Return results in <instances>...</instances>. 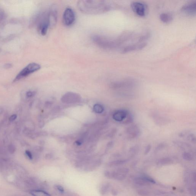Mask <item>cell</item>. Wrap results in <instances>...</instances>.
Returning <instances> with one entry per match:
<instances>
[{
    "instance_id": "obj_1",
    "label": "cell",
    "mask_w": 196,
    "mask_h": 196,
    "mask_svg": "<svg viewBox=\"0 0 196 196\" xmlns=\"http://www.w3.org/2000/svg\"><path fill=\"white\" fill-rule=\"evenodd\" d=\"M77 6L81 12L88 14H102L111 10L114 7L110 2L101 0L80 1Z\"/></svg>"
},
{
    "instance_id": "obj_2",
    "label": "cell",
    "mask_w": 196,
    "mask_h": 196,
    "mask_svg": "<svg viewBox=\"0 0 196 196\" xmlns=\"http://www.w3.org/2000/svg\"><path fill=\"white\" fill-rule=\"evenodd\" d=\"M92 40L93 42L99 47L106 49L113 48L120 44L119 41L112 40L99 35L93 36Z\"/></svg>"
},
{
    "instance_id": "obj_3",
    "label": "cell",
    "mask_w": 196,
    "mask_h": 196,
    "mask_svg": "<svg viewBox=\"0 0 196 196\" xmlns=\"http://www.w3.org/2000/svg\"><path fill=\"white\" fill-rule=\"evenodd\" d=\"M129 172V169L128 168L122 167L118 168L115 171H106L105 172L104 175L106 177L108 178L122 181L125 179Z\"/></svg>"
},
{
    "instance_id": "obj_4",
    "label": "cell",
    "mask_w": 196,
    "mask_h": 196,
    "mask_svg": "<svg viewBox=\"0 0 196 196\" xmlns=\"http://www.w3.org/2000/svg\"><path fill=\"white\" fill-rule=\"evenodd\" d=\"M41 67L40 65L38 64L35 63L29 64L18 74L14 81L15 82L17 81L27 77L30 74L40 70Z\"/></svg>"
},
{
    "instance_id": "obj_5",
    "label": "cell",
    "mask_w": 196,
    "mask_h": 196,
    "mask_svg": "<svg viewBox=\"0 0 196 196\" xmlns=\"http://www.w3.org/2000/svg\"><path fill=\"white\" fill-rule=\"evenodd\" d=\"M75 19L74 12L72 8L67 7L64 12L63 15V22L66 26L70 27L72 25Z\"/></svg>"
},
{
    "instance_id": "obj_6",
    "label": "cell",
    "mask_w": 196,
    "mask_h": 196,
    "mask_svg": "<svg viewBox=\"0 0 196 196\" xmlns=\"http://www.w3.org/2000/svg\"><path fill=\"white\" fill-rule=\"evenodd\" d=\"M131 7L133 11L140 16H144L147 13V5L141 2H133L131 4Z\"/></svg>"
},
{
    "instance_id": "obj_7",
    "label": "cell",
    "mask_w": 196,
    "mask_h": 196,
    "mask_svg": "<svg viewBox=\"0 0 196 196\" xmlns=\"http://www.w3.org/2000/svg\"><path fill=\"white\" fill-rule=\"evenodd\" d=\"M47 15L49 27L53 28L56 25L57 22V8L56 5H53L50 7Z\"/></svg>"
},
{
    "instance_id": "obj_8",
    "label": "cell",
    "mask_w": 196,
    "mask_h": 196,
    "mask_svg": "<svg viewBox=\"0 0 196 196\" xmlns=\"http://www.w3.org/2000/svg\"><path fill=\"white\" fill-rule=\"evenodd\" d=\"M49 27L48 15L47 14H45L43 15L42 19L38 24V30L42 36H45L47 34L48 29Z\"/></svg>"
},
{
    "instance_id": "obj_9",
    "label": "cell",
    "mask_w": 196,
    "mask_h": 196,
    "mask_svg": "<svg viewBox=\"0 0 196 196\" xmlns=\"http://www.w3.org/2000/svg\"><path fill=\"white\" fill-rule=\"evenodd\" d=\"M135 83L134 81L131 79H127L122 81L117 82L112 84L113 88L115 89H121V88H131L134 86Z\"/></svg>"
},
{
    "instance_id": "obj_10",
    "label": "cell",
    "mask_w": 196,
    "mask_h": 196,
    "mask_svg": "<svg viewBox=\"0 0 196 196\" xmlns=\"http://www.w3.org/2000/svg\"><path fill=\"white\" fill-rule=\"evenodd\" d=\"M182 11L186 14L190 15H194L196 12V1L186 3L182 6Z\"/></svg>"
},
{
    "instance_id": "obj_11",
    "label": "cell",
    "mask_w": 196,
    "mask_h": 196,
    "mask_svg": "<svg viewBox=\"0 0 196 196\" xmlns=\"http://www.w3.org/2000/svg\"><path fill=\"white\" fill-rule=\"evenodd\" d=\"M126 133L128 138L133 139L140 136L141 131L137 125H133L126 129Z\"/></svg>"
},
{
    "instance_id": "obj_12",
    "label": "cell",
    "mask_w": 196,
    "mask_h": 196,
    "mask_svg": "<svg viewBox=\"0 0 196 196\" xmlns=\"http://www.w3.org/2000/svg\"><path fill=\"white\" fill-rule=\"evenodd\" d=\"M147 43L146 42H140L133 45H130L123 48L122 50V52L127 53L132 52L134 50L141 49L146 46Z\"/></svg>"
},
{
    "instance_id": "obj_13",
    "label": "cell",
    "mask_w": 196,
    "mask_h": 196,
    "mask_svg": "<svg viewBox=\"0 0 196 196\" xmlns=\"http://www.w3.org/2000/svg\"><path fill=\"white\" fill-rule=\"evenodd\" d=\"M129 113L127 110H118L114 113L113 115V118L117 122H123L126 118Z\"/></svg>"
},
{
    "instance_id": "obj_14",
    "label": "cell",
    "mask_w": 196,
    "mask_h": 196,
    "mask_svg": "<svg viewBox=\"0 0 196 196\" xmlns=\"http://www.w3.org/2000/svg\"><path fill=\"white\" fill-rule=\"evenodd\" d=\"M78 97V96L75 93H68L63 97V100L68 103H71L75 102V100H77L75 98H77Z\"/></svg>"
},
{
    "instance_id": "obj_15",
    "label": "cell",
    "mask_w": 196,
    "mask_h": 196,
    "mask_svg": "<svg viewBox=\"0 0 196 196\" xmlns=\"http://www.w3.org/2000/svg\"><path fill=\"white\" fill-rule=\"evenodd\" d=\"M134 183L135 184L138 185L142 186H149L151 184V183L149 182L145 178L144 176L142 177H138L135 178L134 179Z\"/></svg>"
},
{
    "instance_id": "obj_16",
    "label": "cell",
    "mask_w": 196,
    "mask_h": 196,
    "mask_svg": "<svg viewBox=\"0 0 196 196\" xmlns=\"http://www.w3.org/2000/svg\"><path fill=\"white\" fill-rule=\"evenodd\" d=\"M160 19L164 23H168L173 19L172 14L168 12H163L160 15Z\"/></svg>"
},
{
    "instance_id": "obj_17",
    "label": "cell",
    "mask_w": 196,
    "mask_h": 196,
    "mask_svg": "<svg viewBox=\"0 0 196 196\" xmlns=\"http://www.w3.org/2000/svg\"><path fill=\"white\" fill-rule=\"evenodd\" d=\"M30 193L33 196H51L48 193L41 190H33Z\"/></svg>"
},
{
    "instance_id": "obj_18",
    "label": "cell",
    "mask_w": 196,
    "mask_h": 196,
    "mask_svg": "<svg viewBox=\"0 0 196 196\" xmlns=\"http://www.w3.org/2000/svg\"><path fill=\"white\" fill-rule=\"evenodd\" d=\"M173 160L169 157H164L161 158L158 160L157 165L159 166H164L167 164H171L173 163Z\"/></svg>"
},
{
    "instance_id": "obj_19",
    "label": "cell",
    "mask_w": 196,
    "mask_h": 196,
    "mask_svg": "<svg viewBox=\"0 0 196 196\" xmlns=\"http://www.w3.org/2000/svg\"><path fill=\"white\" fill-rule=\"evenodd\" d=\"M173 144L176 147H178L182 149H185L186 148H188L191 147L190 145L188 143L180 141H174L173 142Z\"/></svg>"
},
{
    "instance_id": "obj_20",
    "label": "cell",
    "mask_w": 196,
    "mask_h": 196,
    "mask_svg": "<svg viewBox=\"0 0 196 196\" xmlns=\"http://www.w3.org/2000/svg\"><path fill=\"white\" fill-rule=\"evenodd\" d=\"M26 184L28 186L31 187H37L38 186V181L35 178H30L26 181Z\"/></svg>"
},
{
    "instance_id": "obj_21",
    "label": "cell",
    "mask_w": 196,
    "mask_h": 196,
    "mask_svg": "<svg viewBox=\"0 0 196 196\" xmlns=\"http://www.w3.org/2000/svg\"><path fill=\"white\" fill-rule=\"evenodd\" d=\"M110 185L109 183H104L100 189V192L102 195H106L110 190Z\"/></svg>"
},
{
    "instance_id": "obj_22",
    "label": "cell",
    "mask_w": 196,
    "mask_h": 196,
    "mask_svg": "<svg viewBox=\"0 0 196 196\" xmlns=\"http://www.w3.org/2000/svg\"><path fill=\"white\" fill-rule=\"evenodd\" d=\"M127 162L126 160H114L108 163V166L109 167H115L123 165Z\"/></svg>"
},
{
    "instance_id": "obj_23",
    "label": "cell",
    "mask_w": 196,
    "mask_h": 196,
    "mask_svg": "<svg viewBox=\"0 0 196 196\" xmlns=\"http://www.w3.org/2000/svg\"><path fill=\"white\" fill-rule=\"evenodd\" d=\"M182 157L186 161H191L193 160V156L192 154L188 152H185L182 154Z\"/></svg>"
},
{
    "instance_id": "obj_24",
    "label": "cell",
    "mask_w": 196,
    "mask_h": 196,
    "mask_svg": "<svg viewBox=\"0 0 196 196\" xmlns=\"http://www.w3.org/2000/svg\"><path fill=\"white\" fill-rule=\"evenodd\" d=\"M134 118L130 112L128 113V115L126 118L125 119L123 122V123L124 124H129L132 123L133 122Z\"/></svg>"
},
{
    "instance_id": "obj_25",
    "label": "cell",
    "mask_w": 196,
    "mask_h": 196,
    "mask_svg": "<svg viewBox=\"0 0 196 196\" xmlns=\"http://www.w3.org/2000/svg\"><path fill=\"white\" fill-rule=\"evenodd\" d=\"M186 139L189 141L191 142L192 143H195L196 141V138L195 136L193 133H190L189 134L186 135L185 137Z\"/></svg>"
},
{
    "instance_id": "obj_26",
    "label": "cell",
    "mask_w": 196,
    "mask_h": 196,
    "mask_svg": "<svg viewBox=\"0 0 196 196\" xmlns=\"http://www.w3.org/2000/svg\"><path fill=\"white\" fill-rule=\"evenodd\" d=\"M155 122H156V124H159V125H163V124H166V123L167 121L165 118L158 116L156 118Z\"/></svg>"
},
{
    "instance_id": "obj_27",
    "label": "cell",
    "mask_w": 196,
    "mask_h": 196,
    "mask_svg": "<svg viewBox=\"0 0 196 196\" xmlns=\"http://www.w3.org/2000/svg\"><path fill=\"white\" fill-rule=\"evenodd\" d=\"M93 110L97 113H101L104 111V108L102 105L96 104L93 106Z\"/></svg>"
},
{
    "instance_id": "obj_28",
    "label": "cell",
    "mask_w": 196,
    "mask_h": 196,
    "mask_svg": "<svg viewBox=\"0 0 196 196\" xmlns=\"http://www.w3.org/2000/svg\"><path fill=\"white\" fill-rule=\"evenodd\" d=\"M138 193L140 196H149L150 195V192L148 190L144 189H140L138 190Z\"/></svg>"
},
{
    "instance_id": "obj_29",
    "label": "cell",
    "mask_w": 196,
    "mask_h": 196,
    "mask_svg": "<svg viewBox=\"0 0 196 196\" xmlns=\"http://www.w3.org/2000/svg\"><path fill=\"white\" fill-rule=\"evenodd\" d=\"M166 143H164V142L160 143V144L158 145L156 147L155 149V152H158L159 151H160V150H162V149L166 147Z\"/></svg>"
},
{
    "instance_id": "obj_30",
    "label": "cell",
    "mask_w": 196,
    "mask_h": 196,
    "mask_svg": "<svg viewBox=\"0 0 196 196\" xmlns=\"http://www.w3.org/2000/svg\"><path fill=\"white\" fill-rule=\"evenodd\" d=\"M5 17V14L3 9L0 7V23L2 22Z\"/></svg>"
},
{
    "instance_id": "obj_31",
    "label": "cell",
    "mask_w": 196,
    "mask_h": 196,
    "mask_svg": "<svg viewBox=\"0 0 196 196\" xmlns=\"http://www.w3.org/2000/svg\"><path fill=\"white\" fill-rule=\"evenodd\" d=\"M189 191L191 195L193 196H195L196 195V188L195 186H192L190 187Z\"/></svg>"
},
{
    "instance_id": "obj_32",
    "label": "cell",
    "mask_w": 196,
    "mask_h": 196,
    "mask_svg": "<svg viewBox=\"0 0 196 196\" xmlns=\"http://www.w3.org/2000/svg\"><path fill=\"white\" fill-rule=\"evenodd\" d=\"M8 150L11 154H13L15 151V148L13 144L10 145L8 147Z\"/></svg>"
},
{
    "instance_id": "obj_33",
    "label": "cell",
    "mask_w": 196,
    "mask_h": 196,
    "mask_svg": "<svg viewBox=\"0 0 196 196\" xmlns=\"http://www.w3.org/2000/svg\"><path fill=\"white\" fill-rule=\"evenodd\" d=\"M151 146L150 144L148 145L147 146L145 150L144 154L145 155H147L149 153L150 151H151Z\"/></svg>"
},
{
    "instance_id": "obj_34",
    "label": "cell",
    "mask_w": 196,
    "mask_h": 196,
    "mask_svg": "<svg viewBox=\"0 0 196 196\" xmlns=\"http://www.w3.org/2000/svg\"><path fill=\"white\" fill-rule=\"evenodd\" d=\"M55 187L56 188V189H57V190H58L59 192H60L63 193H64V188H63V186H61V185H56V186Z\"/></svg>"
},
{
    "instance_id": "obj_35",
    "label": "cell",
    "mask_w": 196,
    "mask_h": 196,
    "mask_svg": "<svg viewBox=\"0 0 196 196\" xmlns=\"http://www.w3.org/2000/svg\"><path fill=\"white\" fill-rule=\"evenodd\" d=\"M35 94V92H32V91H28V92H27L26 96L27 97H31L34 96Z\"/></svg>"
},
{
    "instance_id": "obj_36",
    "label": "cell",
    "mask_w": 196,
    "mask_h": 196,
    "mask_svg": "<svg viewBox=\"0 0 196 196\" xmlns=\"http://www.w3.org/2000/svg\"><path fill=\"white\" fill-rule=\"evenodd\" d=\"M25 154L26 155V156H27V157H28V159H29L30 160L33 159V156H32V154H31V152L30 151H26Z\"/></svg>"
},
{
    "instance_id": "obj_37",
    "label": "cell",
    "mask_w": 196,
    "mask_h": 196,
    "mask_svg": "<svg viewBox=\"0 0 196 196\" xmlns=\"http://www.w3.org/2000/svg\"><path fill=\"white\" fill-rule=\"evenodd\" d=\"M16 118H17V115L15 114H14L10 116L9 120L10 121H14Z\"/></svg>"
},
{
    "instance_id": "obj_38",
    "label": "cell",
    "mask_w": 196,
    "mask_h": 196,
    "mask_svg": "<svg viewBox=\"0 0 196 196\" xmlns=\"http://www.w3.org/2000/svg\"><path fill=\"white\" fill-rule=\"evenodd\" d=\"M12 67V65L11 64H5L4 66V67L5 68V69H9V68H11Z\"/></svg>"
},
{
    "instance_id": "obj_39",
    "label": "cell",
    "mask_w": 196,
    "mask_h": 196,
    "mask_svg": "<svg viewBox=\"0 0 196 196\" xmlns=\"http://www.w3.org/2000/svg\"><path fill=\"white\" fill-rule=\"evenodd\" d=\"M112 194L114 196H116L118 194V192L115 190L113 189L112 190Z\"/></svg>"
},
{
    "instance_id": "obj_40",
    "label": "cell",
    "mask_w": 196,
    "mask_h": 196,
    "mask_svg": "<svg viewBox=\"0 0 196 196\" xmlns=\"http://www.w3.org/2000/svg\"><path fill=\"white\" fill-rule=\"evenodd\" d=\"M196 173L195 172H194V173H193L192 174L193 181L195 183L196 182Z\"/></svg>"
},
{
    "instance_id": "obj_41",
    "label": "cell",
    "mask_w": 196,
    "mask_h": 196,
    "mask_svg": "<svg viewBox=\"0 0 196 196\" xmlns=\"http://www.w3.org/2000/svg\"><path fill=\"white\" fill-rule=\"evenodd\" d=\"M3 110H2V108H0V115L2 113Z\"/></svg>"
}]
</instances>
